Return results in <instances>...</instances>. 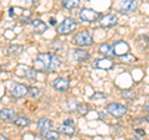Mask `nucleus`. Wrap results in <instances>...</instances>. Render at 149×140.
Here are the masks:
<instances>
[{
    "instance_id": "2f4dec72",
    "label": "nucleus",
    "mask_w": 149,
    "mask_h": 140,
    "mask_svg": "<svg viewBox=\"0 0 149 140\" xmlns=\"http://www.w3.org/2000/svg\"><path fill=\"white\" fill-rule=\"evenodd\" d=\"M146 122H147V123L149 124V114H148V115L146 116Z\"/></svg>"
},
{
    "instance_id": "423d86ee",
    "label": "nucleus",
    "mask_w": 149,
    "mask_h": 140,
    "mask_svg": "<svg viewBox=\"0 0 149 140\" xmlns=\"http://www.w3.org/2000/svg\"><path fill=\"white\" fill-rule=\"evenodd\" d=\"M118 22V17L114 14H108V15L103 16L100 20V25L102 29H111V27H114Z\"/></svg>"
},
{
    "instance_id": "4468645a",
    "label": "nucleus",
    "mask_w": 149,
    "mask_h": 140,
    "mask_svg": "<svg viewBox=\"0 0 149 140\" xmlns=\"http://www.w3.org/2000/svg\"><path fill=\"white\" fill-rule=\"evenodd\" d=\"M31 25H32V29L36 34H42L47 30V25L45 24L42 20H40V19H35V20L31 21Z\"/></svg>"
},
{
    "instance_id": "aec40b11",
    "label": "nucleus",
    "mask_w": 149,
    "mask_h": 140,
    "mask_svg": "<svg viewBox=\"0 0 149 140\" xmlns=\"http://www.w3.org/2000/svg\"><path fill=\"white\" fill-rule=\"evenodd\" d=\"M22 46L21 45H11L8 50V53L10 56H16V55H20L22 52Z\"/></svg>"
},
{
    "instance_id": "412c9836",
    "label": "nucleus",
    "mask_w": 149,
    "mask_h": 140,
    "mask_svg": "<svg viewBox=\"0 0 149 140\" xmlns=\"http://www.w3.org/2000/svg\"><path fill=\"white\" fill-rule=\"evenodd\" d=\"M41 93H42V91H41V88H39V87H30L29 91H27V94H29V97H31V98L40 97Z\"/></svg>"
},
{
    "instance_id": "cd10ccee",
    "label": "nucleus",
    "mask_w": 149,
    "mask_h": 140,
    "mask_svg": "<svg viewBox=\"0 0 149 140\" xmlns=\"http://www.w3.org/2000/svg\"><path fill=\"white\" fill-rule=\"evenodd\" d=\"M73 123H74L73 119H67V120H65V124H68V125H73Z\"/></svg>"
},
{
    "instance_id": "f3484780",
    "label": "nucleus",
    "mask_w": 149,
    "mask_h": 140,
    "mask_svg": "<svg viewBox=\"0 0 149 140\" xmlns=\"http://www.w3.org/2000/svg\"><path fill=\"white\" fill-rule=\"evenodd\" d=\"M100 53L104 55V57H111V56L114 55L113 53V47L108 44H102L100 46Z\"/></svg>"
},
{
    "instance_id": "20e7f679",
    "label": "nucleus",
    "mask_w": 149,
    "mask_h": 140,
    "mask_svg": "<svg viewBox=\"0 0 149 140\" xmlns=\"http://www.w3.org/2000/svg\"><path fill=\"white\" fill-rule=\"evenodd\" d=\"M80 19L83 22H97V21L100 22V20L102 19V15L98 11L85 8L80 11Z\"/></svg>"
},
{
    "instance_id": "2eb2a0df",
    "label": "nucleus",
    "mask_w": 149,
    "mask_h": 140,
    "mask_svg": "<svg viewBox=\"0 0 149 140\" xmlns=\"http://www.w3.org/2000/svg\"><path fill=\"white\" fill-rule=\"evenodd\" d=\"M16 118V113L10 108H4L0 110V119L5 120V122H10Z\"/></svg>"
},
{
    "instance_id": "5701e85b",
    "label": "nucleus",
    "mask_w": 149,
    "mask_h": 140,
    "mask_svg": "<svg viewBox=\"0 0 149 140\" xmlns=\"http://www.w3.org/2000/svg\"><path fill=\"white\" fill-rule=\"evenodd\" d=\"M119 60H120V62H124V63H128V64L137 61L136 57H134L133 55H130V53H127V55H124V56H120Z\"/></svg>"
},
{
    "instance_id": "39448f33",
    "label": "nucleus",
    "mask_w": 149,
    "mask_h": 140,
    "mask_svg": "<svg viewBox=\"0 0 149 140\" xmlns=\"http://www.w3.org/2000/svg\"><path fill=\"white\" fill-rule=\"evenodd\" d=\"M106 110L114 118H122L123 115L127 114V108L119 103H109L106 107Z\"/></svg>"
},
{
    "instance_id": "6ab92c4d",
    "label": "nucleus",
    "mask_w": 149,
    "mask_h": 140,
    "mask_svg": "<svg viewBox=\"0 0 149 140\" xmlns=\"http://www.w3.org/2000/svg\"><path fill=\"white\" fill-rule=\"evenodd\" d=\"M78 5H80V0H63L62 1V6L67 10H73L78 8Z\"/></svg>"
},
{
    "instance_id": "393cba45",
    "label": "nucleus",
    "mask_w": 149,
    "mask_h": 140,
    "mask_svg": "<svg viewBox=\"0 0 149 140\" xmlns=\"http://www.w3.org/2000/svg\"><path fill=\"white\" fill-rule=\"evenodd\" d=\"M76 110H77L81 115H86V114L88 113V112H90V109H88V105H87V104H85V103L78 104V105L76 107Z\"/></svg>"
},
{
    "instance_id": "4be33fe9",
    "label": "nucleus",
    "mask_w": 149,
    "mask_h": 140,
    "mask_svg": "<svg viewBox=\"0 0 149 140\" xmlns=\"http://www.w3.org/2000/svg\"><path fill=\"white\" fill-rule=\"evenodd\" d=\"M44 137H45L46 140H58L60 132H57V130H49V132L46 133Z\"/></svg>"
},
{
    "instance_id": "1a4fd4ad",
    "label": "nucleus",
    "mask_w": 149,
    "mask_h": 140,
    "mask_svg": "<svg viewBox=\"0 0 149 140\" xmlns=\"http://www.w3.org/2000/svg\"><path fill=\"white\" fill-rule=\"evenodd\" d=\"M27 91H29V88H27L25 85H21V83H14L11 93L15 98H22V97H25L27 94Z\"/></svg>"
},
{
    "instance_id": "a211bd4d",
    "label": "nucleus",
    "mask_w": 149,
    "mask_h": 140,
    "mask_svg": "<svg viewBox=\"0 0 149 140\" xmlns=\"http://www.w3.org/2000/svg\"><path fill=\"white\" fill-rule=\"evenodd\" d=\"M14 124H15L16 127L25 128L30 124V119L26 118V116H16V118L14 119Z\"/></svg>"
},
{
    "instance_id": "c756f323",
    "label": "nucleus",
    "mask_w": 149,
    "mask_h": 140,
    "mask_svg": "<svg viewBox=\"0 0 149 140\" xmlns=\"http://www.w3.org/2000/svg\"><path fill=\"white\" fill-rule=\"evenodd\" d=\"M0 140H9V138H8V137H5L4 134H0Z\"/></svg>"
},
{
    "instance_id": "dca6fc26",
    "label": "nucleus",
    "mask_w": 149,
    "mask_h": 140,
    "mask_svg": "<svg viewBox=\"0 0 149 140\" xmlns=\"http://www.w3.org/2000/svg\"><path fill=\"white\" fill-rule=\"evenodd\" d=\"M58 129H60V133L67 135V137H72V135H74V133H76V129H74L73 125H68L65 123L60 125Z\"/></svg>"
},
{
    "instance_id": "a878e982",
    "label": "nucleus",
    "mask_w": 149,
    "mask_h": 140,
    "mask_svg": "<svg viewBox=\"0 0 149 140\" xmlns=\"http://www.w3.org/2000/svg\"><path fill=\"white\" fill-rule=\"evenodd\" d=\"M122 96L125 98V99H129V100H132L136 98V92L132 91V89H125L122 92Z\"/></svg>"
},
{
    "instance_id": "f03ea898",
    "label": "nucleus",
    "mask_w": 149,
    "mask_h": 140,
    "mask_svg": "<svg viewBox=\"0 0 149 140\" xmlns=\"http://www.w3.org/2000/svg\"><path fill=\"white\" fill-rule=\"evenodd\" d=\"M77 27V22L72 17H66L62 22H60L57 25V32L60 35H68L71 34L72 31H74V29Z\"/></svg>"
},
{
    "instance_id": "9d476101",
    "label": "nucleus",
    "mask_w": 149,
    "mask_h": 140,
    "mask_svg": "<svg viewBox=\"0 0 149 140\" xmlns=\"http://www.w3.org/2000/svg\"><path fill=\"white\" fill-rule=\"evenodd\" d=\"M54 88H55V89L57 91V92H66V91H68V88H70V82H68V79L63 78V77L56 78L55 82H54Z\"/></svg>"
},
{
    "instance_id": "f8f14e48",
    "label": "nucleus",
    "mask_w": 149,
    "mask_h": 140,
    "mask_svg": "<svg viewBox=\"0 0 149 140\" xmlns=\"http://www.w3.org/2000/svg\"><path fill=\"white\" fill-rule=\"evenodd\" d=\"M72 57L76 62H86L90 60V53L86 50H81V49H76L72 53Z\"/></svg>"
},
{
    "instance_id": "f257e3e1",
    "label": "nucleus",
    "mask_w": 149,
    "mask_h": 140,
    "mask_svg": "<svg viewBox=\"0 0 149 140\" xmlns=\"http://www.w3.org/2000/svg\"><path fill=\"white\" fill-rule=\"evenodd\" d=\"M36 63H40L44 71H47V72L56 71V69L61 66L60 60L54 53H50V52H44V53L37 55Z\"/></svg>"
},
{
    "instance_id": "bb28decb",
    "label": "nucleus",
    "mask_w": 149,
    "mask_h": 140,
    "mask_svg": "<svg viewBox=\"0 0 149 140\" xmlns=\"http://www.w3.org/2000/svg\"><path fill=\"white\" fill-rule=\"evenodd\" d=\"M107 96L104 94V93H101V92H96L95 94L91 96V99L92 100H101V99H106Z\"/></svg>"
},
{
    "instance_id": "9b49d317",
    "label": "nucleus",
    "mask_w": 149,
    "mask_h": 140,
    "mask_svg": "<svg viewBox=\"0 0 149 140\" xmlns=\"http://www.w3.org/2000/svg\"><path fill=\"white\" fill-rule=\"evenodd\" d=\"M51 128H52V122L49 118L39 119V122H37V129H39V132L42 135H45L49 130H51Z\"/></svg>"
},
{
    "instance_id": "ddd939ff",
    "label": "nucleus",
    "mask_w": 149,
    "mask_h": 140,
    "mask_svg": "<svg viewBox=\"0 0 149 140\" xmlns=\"http://www.w3.org/2000/svg\"><path fill=\"white\" fill-rule=\"evenodd\" d=\"M93 67L98 68V69H111L113 67V61L109 57H104L101 60H97V61L93 63Z\"/></svg>"
},
{
    "instance_id": "7ed1b4c3",
    "label": "nucleus",
    "mask_w": 149,
    "mask_h": 140,
    "mask_svg": "<svg viewBox=\"0 0 149 140\" xmlns=\"http://www.w3.org/2000/svg\"><path fill=\"white\" fill-rule=\"evenodd\" d=\"M73 44L77 45V46L86 47V46H91L93 44V39H92V36L88 31H86V30L80 31L73 36Z\"/></svg>"
},
{
    "instance_id": "7c9ffc66",
    "label": "nucleus",
    "mask_w": 149,
    "mask_h": 140,
    "mask_svg": "<svg viewBox=\"0 0 149 140\" xmlns=\"http://www.w3.org/2000/svg\"><path fill=\"white\" fill-rule=\"evenodd\" d=\"M136 132H137L138 134H141V135H143V137H144V132H142V130H139V129H137V130H136Z\"/></svg>"
},
{
    "instance_id": "b1692460",
    "label": "nucleus",
    "mask_w": 149,
    "mask_h": 140,
    "mask_svg": "<svg viewBox=\"0 0 149 140\" xmlns=\"http://www.w3.org/2000/svg\"><path fill=\"white\" fill-rule=\"evenodd\" d=\"M25 77L29 78V79H31V81L36 79V77H37L36 69H34V68H26V71H25Z\"/></svg>"
},
{
    "instance_id": "6e6552de",
    "label": "nucleus",
    "mask_w": 149,
    "mask_h": 140,
    "mask_svg": "<svg viewBox=\"0 0 149 140\" xmlns=\"http://www.w3.org/2000/svg\"><path fill=\"white\" fill-rule=\"evenodd\" d=\"M112 47H113L114 56H118V57L129 53V45L125 41H117V42H114Z\"/></svg>"
},
{
    "instance_id": "0eeeda50",
    "label": "nucleus",
    "mask_w": 149,
    "mask_h": 140,
    "mask_svg": "<svg viewBox=\"0 0 149 140\" xmlns=\"http://www.w3.org/2000/svg\"><path fill=\"white\" fill-rule=\"evenodd\" d=\"M138 8L137 0H122L119 3V11H122L124 14H130L134 12Z\"/></svg>"
},
{
    "instance_id": "473e14b6",
    "label": "nucleus",
    "mask_w": 149,
    "mask_h": 140,
    "mask_svg": "<svg viewBox=\"0 0 149 140\" xmlns=\"http://www.w3.org/2000/svg\"><path fill=\"white\" fill-rule=\"evenodd\" d=\"M148 47H149V41H148Z\"/></svg>"
},
{
    "instance_id": "c85d7f7f",
    "label": "nucleus",
    "mask_w": 149,
    "mask_h": 140,
    "mask_svg": "<svg viewBox=\"0 0 149 140\" xmlns=\"http://www.w3.org/2000/svg\"><path fill=\"white\" fill-rule=\"evenodd\" d=\"M144 110L148 112V113H149V102H147L146 105H144Z\"/></svg>"
}]
</instances>
